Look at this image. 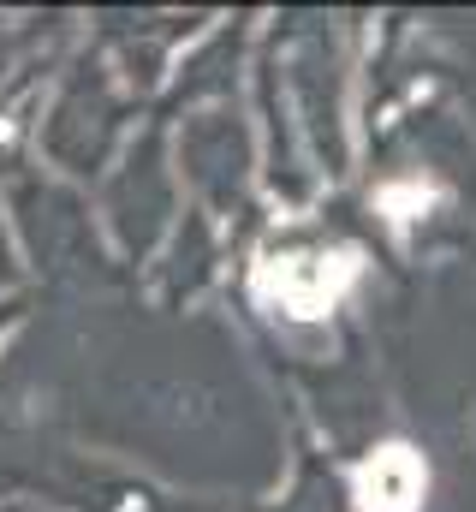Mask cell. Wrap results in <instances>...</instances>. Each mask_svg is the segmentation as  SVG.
Wrapping results in <instances>:
<instances>
[{"label":"cell","instance_id":"2","mask_svg":"<svg viewBox=\"0 0 476 512\" xmlns=\"http://www.w3.org/2000/svg\"><path fill=\"white\" fill-rule=\"evenodd\" d=\"M429 495V465L405 441H387L357 471V507L363 512H417Z\"/></svg>","mask_w":476,"mask_h":512},{"label":"cell","instance_id":"1","mask_svg":"<svg viewBox=\"0 0 476 512\" xmlns=\"http://www.w3.org/2000/svg\"><path fill=\"white\" fill-rule=\"evenodd\" d=\"M357 280V251H286V256H262L256 268V292L268 304H280L286 316H328L346 286Z\"/></svg>","mask_w":476,"mask_h":512}]
</instances>
